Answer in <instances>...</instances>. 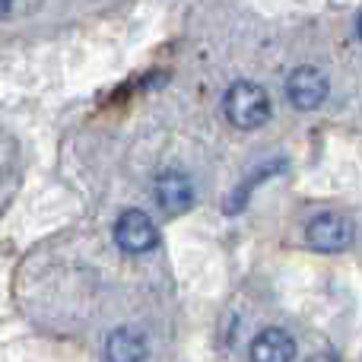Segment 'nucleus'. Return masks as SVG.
Wrapping results in <instances>:
<instances>
[{
	"label": "nucleus",
	"instance_id": "0eeeda50",
	"mask_svg": "<svg viewBox=\"0 0 362 362\" xmlns=\"http://www.w3.org/2000/svg\"><path fill=\"white\" fill-rule=\"evenodd\" d=\"M105 356L115 359V362H137V359H146V340L140 331L134 327H121L108 337V346H105Z\"/></svg>",
	"mask_w": 362,
	"mask_h": 362
},
{
	"label": "nucleus",
	"instance_id": "f03ea898",
	"mask_svg": "<svg viewBox=\"0 0 362 362\" xmlns=\"http://www.w3.org/2000/svg\"><path fill=\"white\" fill-rule=\"evenodd\" d=\"M115 242L127 251V255H144L153 251L159 242V232L153 226V219L140 210H124L115 223Z\"/></svg>",
	"mask_w": 362,
	"mask_h": 362
},
{
	"label": "nucleus",
	"instance_id": "39448f33",
	"mask_svg": "<svg viewBox=\"0 0 362 362\" xmlns=\"http://www.w3.org/2000/svg\"><path fill=\"white\" fill-rule=\"evenodd\" d=\"M156 204L163 206L165 213H172V216H178V213H185L187 206L194 204V187H191V178L181 175V172H163V175L156 178Z\"/></svg>",
	"mask_w": 362,
	"mask_h": 362
},
{
	"label": "nucleus",
	"instance_id": "7ed1b4c3",
	"mask_svg": "<svg viewBox=\"0 0 362 362\" xmlns=\"http://www.w3.org/2000/svg\"><path fill=\"white\" fill-rule=\"evenodd\" d=\"M305 238L318 251H344L353 238V226L340 213H321L305 226Z\"/></svg>",
	"mask_w": 362,
	"mask_h": 362
},
{
	"label": "nucleus",
	"instance_id": "6e6552de",
	"mask_svg": "<svg viewBox=\"0 0 362 362\" xmlns=\"http://www.w3.org/2000/svg\"><path fill=\"white\" fill-rule=\"evenodd\" d=\"M10 6H13V0H0V16H6V13H10Z\"/></svg>",
	"mask_w": 362,
	"mask_h": 362
},
{
	"label": "nucleus",
	"instance_id": "20e7f679",
	"mask_svg": "<svg viewBox=\"0 0 362 362\" xmlns=\"http://www.w3.org/2000/svg\"><path fill=\"white\" fill-rule=\"evenodd\" d=\"M286 93L299 112H312L327 99V76L318 67H296L286 80Z\"/></svg>",
	"mask_w": 362,
	"mask_h": 362
},
{
	"label": "nucleus",
	"instance_id": "f257e3e1",
	"mask_svg": "<svg viewBox=\"0 0 362 362\" xmlns=\"http://www.w3.org/2000/svg\"><path fill=\"white\" fill-rule=\"evenodd\" d=\"M223 108H226V118L235 127L255 131V127H261L264 121L270 118V95L264 93L257 83L238 80V83H232L229 93H226Z\"/></svg>",
	"mask_w": 362,
	"mask_h": 362
},
{
	"label": "nucleus",
	"instance_id": "423d86ee",
	"mask_svg": "<svg viewBox=\"0 0 362 362\" xmlns=\"http://www.w3.org/2000/svg\"><path fill=\"white\" fill-rule=\"evenodd\" d=\"M251 359L255 362H289L296 359V340L280 327H267L251 344Z\"/></svg>",
	"mask_w": 362,
	"mask_h": 362
}]
</instances>
